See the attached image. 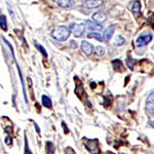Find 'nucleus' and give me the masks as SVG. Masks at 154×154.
<instances>
[{
  "mask_svg": "<svg viewBox=\"0 0 154 154\" xmlns=\"http://www.w3.org/2000/svg\"><path fill=\"white\" fill-rule=\"evenodd\" d=\"M70 30L68 27L66 26H60L57 27L56 29H54V31L51 32V36L58 41H66L70 36Z\"/></svg>",
  "mask_w": 154,
  "mask_h": 154,
  "instance_id": "f257e3e1",
  "label": "nucleus"
},
{
  "mask_svg": "<svg viewBox=\"0 0 154 154\" xmlns=\"http://www.w3.org/2000/svg\"><path fill=\"white\" fill-rule=\"evenodd\" d=\"M83 144L85 145L86 149L91 152V154H101L100 145H99V141L97 139L89 140V139L83 138Z\"/></svg>",
  "mask_w": 154,
  "mask_h": 154,
  "instance_id": "f03ea898",
  "label": "nucleus"
},
{
  "mask_svg": "<svg viewBox=\"0 0 154 154\" xmlns=\"http://www.w3.org/2000/svg\"><path fill=\"white\" fill-rule=\"evenodd\" d=\"M70 32L73 33L75 37H81L83 35L84 31H85V26L82 24H71L69 27Z\"/></svg>",
  "mask_w": 154,
  "mask_h": 154,
  "instance_id": "7ed1b4c3",
  "label": "nucleus"
},
{
  "mask_svg": "<svg viewBox=\"0 0 154 154\" xmlns=\"http://www.w3.org/2000/svg\"><path fill=\"white\" fill-rule=\"evenodd\" d=\"M102 4H103V0H85L82 5L86 9H94L100 7Z\"/></svg>",
  "mask_w": 154,
  "mask_h": 154,
  "instance_id": "20e7f679",
  "label": "nucleus"
},
{
  "mask_svg": "<svg viewBox=\"0 0 154 154\" xmlns=\"http://www.w3.org/2000/svg\"><path fill=\"white\" fill-rule=\"evenodd\" d=\"M146 111L148 114L154 116V91L149 95L146 101Z\"/></svg>",
  "mask_w": 154,
  "mask_h": 154,
  "instance_id": "39448f33",
  "label": "nucleus"
},
{
  "mask_svg": "<svg viewBox=\"0 0 154 154\" xmlns=\"http://www.w3.org/2000/svg\"><path fill=\"white\" fill-rule=\"evenodd\" d=\"M152 40V35L151 34H142L137 39V45L138 46H145Z\"/></svg>",
  "mask_w": 154,
  "mask_h": 154,
  "instance_id": "423d86ee",
  "label": "nucleus"
},
{
  "mask_svg": "<svg viewBox=\"0 0 154 154\" xmlns=\"http://www.w3.org/2000/svg\"><path fill=\"white\" fill-rule=\"evenodd\" d=\"M115 29H116V26L114 24L107 27V28L105 29V31H104V33H103V41L108 42L109 40H110L111 37H112V35H113V33L115 32Z\"/></svg>",
  "mask_w": 154,
  "mask_h": 154,
  "instance_id": "0eeeda50",
  "label": "nucleus"
},
{
  "mask_svg": "<svg viewBox=\"0 0 154 154\" xmlns=\"http://www.w3.org/2000/svg\"><path fill=\"white\" fill-rule=\"evenodd\" d=\"M80 46H81V49H82V51L86 54V56H91V54L94 53V49H95V48H94L93 44L89 43V42L86 41V40H83L82 42H81V45Z\"/></svg>",
  "mask_w": 154,
  "mask_h": 154,
  "instance_id": "6e6552de",
  "label": "nucleus"
},
{
  "mask_svg": "<svg viewBox=\"0 0 154 154\" xmlns=\"http://www.w3.org/2000/svg\"><path fill=\"white\" fill-rule=\"evenodd\" d=\"M91 18H93L94 22H96V23H98V24H102L107 20V16L103 11H97L93 14Z\"/></svg>",
  "mask_w": 154,
  "mask_h": 154,
  "instance_id": "1a4fd4ad",
  "label": "nucleus"
},
{
  "mask_svg": "<svg viewBox=\"0 0 154 154\" xmlns=\"http://www.w3.org/2000/svg\"><path fill=\"white\" fill-rule=\"evenodd\" d=\"M85 28H88V30L93 32H97V31H100L102 30V25L96 23V22H93V21H86L85 22Z\"/></svg>",
  "mask_w": 154,
  "mask_h": 154,
  "instance_id": "9d476101",
  "label": "nucleus"
},
{
  "mask_svg": "<svg viewBox=\"0 0 154 154\" xmlns=\"http://www.w3.org/2000/svg\"><path fill=\"white\" fill-rule=\"evenodd\" d=\"M131 11H133V14L136 16V18H140L141 17V2L139 1V0H136L133 3Z\"/></svg>",
  "mask_w": 154,
  "mask_h": 154,
  "instance_id": "9b49d317",
  "label": "nucleus"
},
{
  "mask_svg": "<svg viewBox=\"0 0 154 154\" xmlns=\"http://www.w3.org/2000/svg\"><path fill=\"white\" fill-rule=\"evenodd\" d=\"M57 4L62 8H70L74 5L73 0H57Z\"/></svg>",
  "mask_w": 154,
  "mask_h": 154,
  "instance_id": "f8f14e48",
  "label": "nucleus"
},
{
  "mask_svg": "<svg viewBox=\"0 0 154 154\" xmlns=\"http://www.w3.org/2000/svg\"><path fill=\"white\" fill-rule=\"evenodd\" d=\"M41 103H42V106L45 107V108H48V109H51V107H53V103H51V98L46 95L41 96Z\"/></svg>",
  "mask_w": 154,
  "mask_h": 154,
  "instance_id": "ddd939ff",
  "label": "nucleus"
},
{
  "mask_svg": "<svg viewBox=\"0 0 154 154\" xmlns=\"http://www.w3.org/2000/svg\"><path fill=\"white\" fill-rule=\"evenodd\" d=\"M112 64H113L114 69H115L116 71H118V72L123 71V66H122V63H121L120 60H114L112 62Z\"/></svg>",
  "mask_w": 154,
  "mask_h": 154,
  "instance_id": "4468645a",
  "label": "nucleus"
},
{
  "mask_svg": "<svg viewBox=\"0 0 154 154\" xmlns=\"http://www.w3.org/2000/svg\"><path fill=\"white\" fill-rule=\"evenodd\" d=\"M88 38H95L98 41H103V36L101 35V33H98V32H91V33L88 34Z\"/></svg>",
  "mask_w": 154,
  "mask_h": 154,
  "instance_id": "2eb2a0df",
  "label": "nucleus"
},
{
  "mask_svg": "<svg viewBox=\"0 0 154 154\" xmlns=\"http://www.w3.org/2000/svg\"><path fill=\"white\" fill-rule=\"evenodd\" d=\"M0 27H1L2 30L6 31L7 30V21H6V17L5 16H0Z\"/></svg>",
  "mask_w": 154,
  "mask_h": 154,
  "instance_id": "dca6fc26",
  "label": "nucleus"
},
{
  "mask_svg": "<svg viewBox=\"0 0 154 154\" xmlns=\"http://www.w3.org/2000/svg\"><path fill=\"white\" fill-rule=\"evenodd\" d=\"M45 150H46V154H54V146L51 142H46L45 145Z\"/></svg>",
  "mask_w": 154,
  "mask_h": 154,
  "instance_id": "f3484780",
  "label": "nucleus"
},
{
  "mask_svg": "<svg viewBox=\"0 0 154 154\" xmlns=\"http://www.w3.org/2000/svg\"><path fill=\"white\" fill-rule=\"evenodd\" d=\"M94 51H95L97 56H99V57H103L104 54H105V48L101 45L97 46L96 49H94Z\"/></svg>",
  "mask_w": 154,
  "mask_h": 154,
  "instance_id": "a211bd4d",
  "label": "nucleus"
},
{
  "mask_svg": "<svg viewBox=\"0 0 154 154\" xmlns=\"http://www.w3.org/2000/svg\"><path fill=\"white\" fill-rule=\"evenodd\" d=\"M125 39L123 38L121 35H118L117 37H116V39H115V45L121 46V45H123V44H125Z\"/></svg>",
  "mask_w": 154,
  "mask_h": 154,
  "instance_id": "6ab92c4d",
  "label": "nucleus"
},
{
  "mask_svg": "<svg viewBox=\"0 0 154 154\" xmlns=\"http://www.w3.org/2000/svg\"><path fill=\"white\" fill-rule=\"evenodd\" d=\"M35 45H36V48H38V51H40V53H41V54H43V56H44V57H45V58H46V57H48V53H46L45 48H44L43 46H42L41 44H39V43H36Z\"/></svg>",
  "mask_w": 154,
  "mask_h": 154,
  "instance_id": "aec40b11",
  "label": "nucleus"
},
{
  "mask_svg": "<svg viewBox=\"0 0 154 154\" xmlns=\"http://www.w3.org/2000/svg\"><path fill=\"white\" fill-rule=\"evenodd\" d=\"M149 21H150V24H151V26L154 28V14H152V16L150 17V19H149Z\"/></svg>",
  "mask_w": 154,
  "mask_h": 154,
  "instance_id": "412c9836",
  "label": "nucleus"
},
{
  "mask_svg": "<svg viewBox=\"0 0 154 154\" xmlns=\"http://www.w3.org/2000/svg\"><path fill=\"white\" fill-rule=\"evenodd\" d=\"M34 126H35V128H36L37 134H40V128H39V126H38V125H37L36 122H34Z\"/></svg>",
  "mask_w": 154,
  "mask_h": 154,
  "instance_id": "4be33fe9",
  "label": "nucleus"
},
{
  "mask_svg": "<svg viewBox=\"0 0 154 154\" xmlns=\"http://www.w3.org/2000/svg\"><path fill=\"white\" fill-rule=\"evenodd\" d=\"M62 125H63V128H64V130H65V133H69V131L67 130V128H66V125H65V122H62Z\"/></svg>",
  "mask_w": 154,
  "mask_h": 154,
  "instance_id": "5701e85b",
  "label": "nucleus"
},
{
  "mask_svg": "<svg viewBox=\"0 0 154 154\" xmlns=\"http://www.w3.org/2000/svg\"><path fill=\"white\" fill-rule=\"evenodd\" d=\"M149 125L152 126V128H154V121H149Z\"/></svg>",
  "mask_w": 154,
  "mask_h": 154,
  "instance_id": "b1692460",
  "label": "nucleus"
},
{
  "mask_svg": "<svg viewBox=\"0 0 154 154\" xmlns=\"http://www.w3.org/2000/svg\"><path fill=\"white\" fill-rule=\"evenodd\" d=\"M6 144L9 145V137H6Z\"/></svg>",
  "mask_w": 154,
  "mask_h": 154,
  "instance_id": "393cba45",
  "label": "nucleus"
}]
</instances>
